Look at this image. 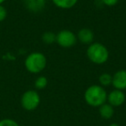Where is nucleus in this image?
<instances>
[{"label":"nucleus","mask_w":126,"mask_h":126,"mask_svg":"<svg viewBox=\"0 0 126 126\" xmlns=\"http://www.w3.org/2000/svg\"><path fill=\"white\" fill-rule=\"evenodd\" d=\"M47 83H48V81L45 76H39L35 79L34 86L36 90H42L47 87Z\"/></svg>","instance_id":"nucleus-14"},{"label":"nucleus","mask_w":126,"mask_h":126,"mask_svg":"<svg viewBox=\"0 0 126 126\" xmlns=\"http://www.w3.org/2000/svg\"><path fill=\"white\" fill-rule=\"evenodd\" d=\"M111 85L117 90L124 91L126 90V70L121 69L112 75Z\"/></svg>","instance_id":"nucleus-7"},{"label":"nucleus","mask_w":126,"mask_h":126,"mask_svg":"<svg viewBox=\"0 0 126 126\" xmlns=\"http://www.w3.org/2000/svg\"><path fill=\"white\" fill-rule=\"evenodd\" d=\"M107 94L105 89L100 85H92L85 91L84 99L90 106L99 107L106 103Z\"/></svg>","instance_id":"nucleus-1"},{"label":"nucleus","mask_w":126,"mask_h":126,"mask_svg":"<svg viewBox=\"0 0 126 126\" xmlns=\"http://www.w3.org/2000/svg\"><path fill=\"white\" fill-rule=\"evenodd\" d=\"M77 36L69 30H62L56 34V41L58 45L64 48H69L74 46L77 42Z\"/></svg>","instance_id":"nucleus-5"},{"label":"nucleus","mask_w":126,"mask_h":126,"mask_svg":"<svg viewBox=\"0 0 126 126\" xmlns=\"http://www.w3.org/2000/svg\"><path fill=\"white\" fill-rule=\"evenodd\" d=\"M6 0H0V4H3L4 2H5Z\"/></svg>","instance_id":"nucleus-19"},{"label":"nucleus","mask_w":126,"mask_h":126,"mask_svg":"<svg viewBox=\"0 0 126 126\" xmlns=\"http://www.w3.org/2000/svg\"><path fill=\"white\" fill-rule=\"evenodd\" d=\"M98 112L102 118L104 119H110L114 115V107L111 106L110 104L105 103L98 107Z\"/></svg>","instance_id":"nucleus-10"},{"label":"nucleus","mask_w":126,"mask_h":126,"mask_svg":"<svg viewBox=\"0 0 126 126\" xmlns=\"http://www.w3.org/2000/svg\"><path fill=\"white\" fill-rule=\"evenodd\" d=\"M24 5L30 11L37 13L45 8L46 0H23Z\"/></svg>","instance_id":"nucleus-9"},{"label":"nucleus","mask_w":126,"mask_h":126,"mask_svg":"<svg viewBox=\"0 0 126 126\" xmlns=\"http://www.w3.org/2000/svg\"><path fill=\"white\" fill-rule=\"evenodd\" d=\"M47 58L41 52H32L24 60V67L30 74H40L47 67Z\"/></svg>","instance_id":"nucleus-3"},{"label":"nucleus","mask_w":126,"mask_h":126,"mask_svg":"<svg viewBox=\"0 0 126 126\" xmlns=\"http://www.w3.org/2000/svg\"><path fill=\"white\" fill-rule=\"evenodd\" d=\"M51 1L59 9L69 10L74 7L79 0H51Z\"/></svg>","instance_id":"nucleus-11"},{"label":"nucleus","mask_w":126,"mask_h":126,"mask_svg":"<svg viewBox=\"0 0 126 126\" xmlns=\"http://www.w3.org/2000/svg\"><path fill=\"white\" fill-rule=\"evenodd\" d=\"M86 55L89 61L96 65H103L109 59V50L100 42H93L86 49Z\"/></svg>","instance_id":"nucleus-2"},{"label":"nucleus","mask_w":126,"mask_h":126,"mask_svg":"<svg viewBox=\"0 0 126 126\" xmlns=\"http://www.w3.org/2000/svg\"><path fill=\"white\" fill-rule=\"evenodd\" d=\"M0 126H20L17 122L11 118H4L0 120Z\"/></svg>","instance_id":"nucleus-15"},{"label":"nucleus","mask_w":126,"mask_h":126,"mask_svg":"<svg viewBox=\"0 0 126 126\" xmlns=\"http://www.w3.org/2000/svg\"><path fill=\"white\" fill-rule=\"evenodd\" d=\"M8 15V11L6 8L3 4H0V23L4 22L6 19Z\"/></svg>","instance_id":"nucleus-16"},{"label":"nucleus","mask_w":126,"mask_h":126,"mask_svg":"<svg viewBox=\"0 0 126 126\" xmlns=\"http://www.w3.org/2000/svg\"><path fill=\"white\" fill-rule=\"evenodd\" d=\"M126 96L124 91L114 89L107 94V102L113 107H118L124 105L125 102Z\"/></svg>","instance_id":"nucleus-6"},{"label":"nucleus","mask_w":126,"mask_h":126,"mask_svg":"<svg viewBox=\"0 0 126 126\" xmlns=\"http://www.w3.org/2000/svg\"><path fill=\"white\" fill-rule=\"evenodd\" d=\"M98 81L101 86H108L111 85L112 82V75L108 73H103L98 77Z\"/></svg>","instance_id":"nucleus-12"},{"label":"nucleus","mask_w":126,"mask_h":126,"mask_svg":"<svg viewBox=\"0 0 126 126\" xmlns=\"http://www.w3.org/2000/svg\"><path fill=\"white\" fill-rule=\"evenodd\" d=\"M42 40L46 44H52L56 41V34L52 31H46L42 35Z\"/></svg>","instance_id":"nucleus-13"},{"label":"nucleus","mask_w":126,"mask_h":126,"mask_svg":"<svg viewBox=\"0 0 126 126\" xmlns=\"http://www.w3.org/2000/svg\"><path fill=\"white\" fill-rule=\"evenodd\" d=\"M119 0H101V2L103 3L105 5L108 6V7H112L115 6L116 4L118 3Z\"/></svg>","instance_id":"nucleus-17"},{"label":"nucleus","mask_w":126,"mask_h":126,"mask_svg":"<svg viewBox=\"0 0 126 126\" xmlns=\"http://www.w3.org/2000/svg\"><path fill=\"white\" fill-rule=\"evenodd\" d=\"M76 36H77V40L79 42H81L83 44H88V45H90V44L93 42L94 33L90 29L82 28L78 31Z\"/></svg>","instance_id":"nucleus-8"},{"label":"nucleus","mask_w":126,"mask_h":126,"mask_svg":"<svg viewBox=\"0 0 126 126\" xmlns=\"http://www.w3.org/2000/svg\"><path fill=\"white\" fill-rule=\"evenodd\" d=\"M41 103V97L35 90H28L21 97V105L28 111L35 110Z\"/></svg>","instance_id":"nucleus-4"},{"label":"nucleus","mask_w":126,"mask_h":126,"mask_svg":"<svg viewBox=\"0 0 126 126\" xmlns=\"http://www.w3.org/2000/svg\"><path fill=\"white\" fill-rule=\"evenodd\" d=\"M109 126H119V124H117V123H112V124H110Z\"/></svg>","instance_id":"nucleus-18"}]
</instances>
